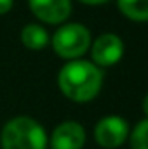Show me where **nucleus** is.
Wrapping results in <instances>:
<instances>
[{
	"instance_id": "nucleus-1",
	"label": "nucleus",
	"mask_w": 148,
	"mask_h": 149,
	"mask_svg": "<svg viewBox=\"0 0 148 149\" xmlns=\"http://www.w3.org/2000/svg\"><path fill=\"white\" fill-rule=\"evenodd\" d=\"M103 70L89 59L66 61L58 73V88L72 102L85 104L94 101L103 88Z\"/></svg>"
},
{
	"instance_id": "nucleus-2",
	"label": "nucleus",
	"mask_w": 148,
	"mask_h": 149,
	"mask_svg": "<svg viewBox=\"0 0 148 149\" xmlns=\"http://www.w3.org/2000/svg\"><path fill=\"white\" fill-rule=\"evenodd\" d=\"M49 135L44 125L26 114L5 121L0 132V149H47Z\"/></svg>"
},
{
	"instance_id": "nucleus-3",
	"label": "nucleus",
	"mask_w": 148,
	"mask_h": 149,
	"mask_svg": "<svg viewBox=\"0 0 148 149\" xmlns=\"http://www.w3.org/2000/svg\"><path fill=\"white\" fill-rule=\"evenodd\" d=\"M92 43L91 30L82 23H63L51 37V47L58 57L73 61L84 57Z\"/></svg>"
},
{
	"instance_id": "nucleus-4",
	"label": "nucleus",
	"mask_w": 148,
	"mask_h": 149,
	"mask_svg": "<svg viewBox=\"0 0 148 149\" xmlns=\"http://www.w3.org/2000/svg\"><path fill=\"white\" fill-rule=\"evenodd\" d=\"M131 125L120 114H106L99 118L94 125L92 137L94 142L103 149H118L129 139Z\"/></svg>"
},
{
	"instance_id": "nucleus-5",
	"label": "nucleus",
	"mask_w": 148,
	"mask_h": 149,
	"mask_svg": "<svg viewBox=\"0 0 148 149\" xmlns=\"http://www.w3.org/2000/svg\"><path fill=\"white\" fill-rule=\"evenodd\" d=\"M89 52H91V61L98 68L103 70V68H110L120 63L125 52V45H124V40L117 33L106 31L92 38Z\"/></svg>"
},
{
	"instance_id": "nucleus-6",
	"label": "nucleus",
	"mask_w": 148,
	"mask_h": 149,
	"mask_svg": "<svg viewBox=\"0 0 148 149\" xmlns=\"http://www.w3.org/2000/svg\"><path fill=\"white\" fill-rule=\"evenodd\" d=\"M87 142V132L82 123L75 120H65L58 123L49 135L51 149H84Z\"/></svg>"
},
{
	"instance_id": "nucleus-7",
	"label": "nucleus",
	"mask_w": 148,
	"mask_h": 149,
	"mask_svg": "<svg viewBox=\"0 0 148 149\" xmlns=\"http://www.w3.org/2000/svg\"><path fill=\"white\" fill-rule=\"evenodd\" d=\"M32 14L42 24H63L72 14V0H28Z\"/></svg>"
},
{
	"instance_id": "nucleus-8",
	"label": "nucleus",
	"mask_w": 148,
	"mask_h": 149,
	"mask_svg": "<svg viewBox=\"0 0 148 149\" xmlns=\"http://www.w3.org/2000/svg\"><path fill=\"white\" fill-rule=\"evenodd\" d=\"M19 40L28 50H35V52L45 49L47 45H51V35L44 28L42 23H28V24H25L21 28Z\"/></svg>"
},
{
	"instance_id": "nucleus-9",
	"label": "nucleus",
	"mask_w": 148,
	"mask_h": 149,
	"mask_svg": "<svg viewBox=\"0 0 148 149\" xmlns=\"http://www.w3.org/2000/svg\"><path fill=\"white\" fill-rule=\"evenodd\" d=\"M120 14L134 23H148V0H117Z\"/></svg>"
},
{
	"instance_id": "nucleus-10",
	"label": "nucleus",
	"mask_w": 148,
	"mask_h": 149,
	"mask_svg": "<svg viewBox=\"0 0 148 149\" xmlns=\"http://www.w3.org/2000/svg\"><path fill=\"white\" fill-rule=\"evenodd\" d=\"M127 142L131 149H148V118L140 120L131 128Z\"/></svg>"
},
{
	"instance_id": "nucleus-11",
	"label": "nucleus",
	"mask_w": 148,
	"mask_h": 149,
	"mask_svg": "<svg viewBox=\"0 0 148 149\" xmlns=\"http://www.w3.org/2000/svg\"><path fill=\"white\" fill-rule=\"evenodd\" d=\"M14 5V0H0V16H5L7 12H11Z\"/></svg>"
},
{
	"instance_id": "nucleus-12",
	"label": "nucleus",
	"mask_w": 148,
	"mask_h": 149,
	"mask_svg": "<svg viewBox=\"0 0 148 149\" xmlns=\"http://www.w3.org/2000/svg\"><path fill=\"white\" fill-rule=\"evenodd\" d=\"M80 3H85V5H103V3H106V2H110V0H78Z\"/></svg>"
},
{
	"instance_id": "nucleus-13",
	"label": "nucleus",
	"mask_w": 148,
	"mask_h": 149,
	"mask_svg": "<svg viewBox=\"0 0 148 149\" xmlns=\"http://www.w3.org/2000/svg\"><path fill=\"white\" fill-rule=\"evenodd\" d=\"M141 111L145 113V118H148V92L143 95V99H141Z\"/></svg>"
}]
</instances>
